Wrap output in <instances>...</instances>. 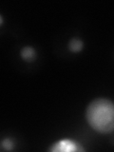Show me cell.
<instances>
[{
	"mask_svg": "<svg viewBox=\"0 0 114 152\" xmlns=\"http://www.w3.org/2000/svg\"><path fill=\"white\" fill-rule=\"evenodd\" d=\"M87 120L93 129L101 133L114 130V103L107 99H96L88 104Z\"/></svg>",
	"mask_w": 114,
	"mask_h": 152,
	"instance_id": "cell-1",
	"label": "cell"
},
{
	"mask_svg": "<svg viewBox=\"0 0 114 152\" xmlns=\"http://www.w3.org/2000/svg\"><path fill=\"white\" fill-rule=\"evenodd\" d=\"M82 151L83 148L76 142L70 140H62L57 142L54 145H52L50 151Z\"/></svg>",
	"mask_w": 114,
	"mask_h": 152,
	"instance_id": "cell-2",
	"label": "cell"
},
{
	"mask_svg": "<svg viewBox=\"0 0 114 152\" xmlns=\"http://www.w3.org/2000/svg\"><path fill=\"white\" fill-rule=\"evenodd\" d=\"M21 57L28 62H31L35 59L36 54L34 50L31 47H25L24 49L21 50Z\"/></svg>",
	"mask_w": 114,
	"mask_h": 152,
	"instance_id": "cell-3",
	"label": "cell"
},
{
	"mask_svg": "<svg viewBox=\"0 0 114 152\" xmlns=\"http://www.w3.org/2000/svg\"><path fill=\"white\" fill-rule=\"evenodd\" d=\"M69 48L71 51L78 52L83 49V42L80 39H78V38H73V39L70 40L69 44Z\"/></svg>",
	"mask_w": 114,
	"mask_h": 152,
	"instance_id": "cell-4",
	"label": "cell"
},
{
	"mask_svg": "<svg viewBox=\"0 0 114 152\" xmlns=\"http://www.w3.org/2000/svg\"><path fill=\"white\" fill-rule=\"evenodd\" d=\"M1 145L3 148H5L6 150H12V147H13V144L12 142L11 141V139H8V138H6V139H4L1 142Z\"/></svg>",
	"mask_w": 114,
	"mask_h": 152,
	"instance_id": "cell-5",
	"label": "cell"
}]
</instances>
